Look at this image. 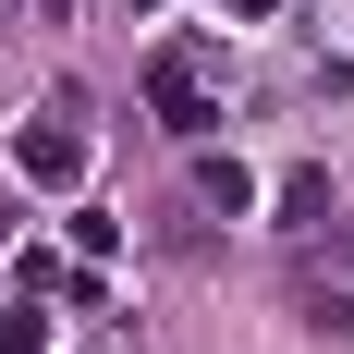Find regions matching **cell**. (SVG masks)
<instances>
[{
  "label": "cell",
  "mask_w": 354,
  "mask_h": 354,
  "mask_svg": "<svg viewBox=\"0 0 354 354\" xmlns=\"http://www.w3.org/2000/svg\"><path fill=\"white\" fill-rule=\"evenodd\" d=\"M281 208H293V232H318L330 220V171H281Z\"/></svg>",
  "instance_id": "obj_4"
},
{
  "label": "cell",
  "mask_w": 354,
  "mask_h": 354,
  "mask_svg": "<svg viewBox=\"0 0 354 354\" xmlns=\"http://www.w3.org/2000/svg\"><path fill=\"white\" fill-rule=\"evenodd\" d=\"M220 12H281V0H220Z\"/></svg>",
  "instance_id": "obj_5"
},
{
  "label": "cell",
  "mask_w": 354,
  "mask_h": 354,
  "mask_svg": "<svg viewBox=\"0 0 354 354\" xmlns=\"http://www.w3.org/2000/svg\"><path fill=\"white\" fill-rule=\"evenodd\" d=\"M12 159H25V183H49V196H62V183H86V135H73V122H25V135H12Z\"/></svg>",
  "instance_id": "obj_2"
},
{
  "label": "cell",
  "mask_w": 354,
  "mask_h": 354,
  "mask_svg": "<svg viewBox=\"0 0 354 354\" xmlns=\"http://www.w3.org/2000/svg\"><path fill=\"white\" fill-rule=\"evenodd\" d=\"M135 12H147V0H135Z\"/></svg>",
  "instance_id": "obj_7"
},
{
  "label": "cell",
  "mask_w": 354,
  "mask_h": 354,
  "mask_svg": "<svg viewBox=\"0 0 354 354\" xmlns=\"http://www.w3.org/2000/svg\"><path fill=\"white\" fill-rule=\"evenodd\" d=\"M147 98H159V122H171L183 147H196V135L220 122V110H208V86H196V62H183V49H159V62H147Z\"/></svg>",
  "instance_id": "obj_1"
},
{
  "label": "cell",
  "mask_w": 354,
  "mask_h": 354,
  "mask_svg": "<svg viewBox=\"0 0 354 354\" xmlns=\"http://www.w3.org/2000/svg\"><path fill=\"white\" fill-rule=\"evenodd\" d=\"M196 196H208V208H245L257 171H245V159H196Z\"/></svg>",
  "instance_id": "obj_3"
},
{
  "label": "cell",
  "mask_w": 354,
  "mask_h": 354,
  "mask_svg": "<svg viewBox=\"0 0 354 354\" xmlns=\"http://www.w3.org/2000/svg\"><path fill=\"white\" fill-rule=\"evenodd\" d=\"M49 12H73V0H49Z\"/></svg>",
  "instance_id": "obj_6"
}]
</instances>
